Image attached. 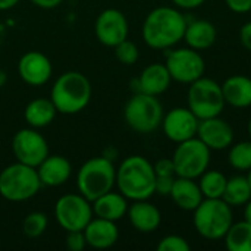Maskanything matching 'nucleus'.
<instances>
[{
  "mask_svg": "<svg viewBox=\"0 0 251 251\" xmlns=\"http://www.w3.org/2000/svg\"><path fill=\"white\" fill-rule=\"evenodd\" d=\"M200 119L188 107H174L163 115L162 129L172 143H182L197 135Z\"/></svg>",
  "mask_w": 251,
  "mask_h": 251,
  "instance_id": "obj_14",
  "label": "nucleus"
},
{
  "mask_svg": "<svg viewBox=\"0 0 251 251\" xmlns=\"http://www.w3.org/2000/svg\"><path fill=\"white\" fill-rule=\"evenodd\" d=\"M172 78L165 63H150L147 65L140 76L132 81V90L135 93H146L159 97L171 87Z\"/></svg>",
  "mask_w": 251,
  "mask_h": 251,
  "instance_id": "obj_17",
  "label": "nucleus"
},
{
  "mask_svg": "<svg viewBox=\"0 0 251 251\" xmlns=\"http://www.w3.org/2000/svg\"><path fill=\"white\" fill-rule=\"evenodd\" d=\"M246 176H247V181H249V184H250V188H251V169L247 172V175H246Z\"/></svg>",
  "mask_w": 251,
  "mask_h": 251,
  "instance_id": "obj_44",
  "label": "nucleus"
},
{
  "mask_svg": "<svg viewBox=\"0 0 251 251\" xmlns=\"http://www.w3.org/2000/svg\"><path fill=\"white\" fill-rule=\"evenodd\" d=\"M163 106L156 96L134 93L125 103L124 119L126 125L138 134H150L162 125Z\"/></svg>",
  "mask_w": 251,
  "mask_h": 251,
  "instance_id": "obj_7",
  "label": "nucleus"
},
{
  "mask_svg": "<svg viewBox=\"0 0 251 251\" xmlns=\"http://www.w3.org/2000/svg\"><path fill=\"white\" fill-rule=\"evenodd\" d=\"M206 0H172V3L175 4V7L178 9H185V10H191V9H197L200 7Z\"/></svg>",
  "mask_w": 251,
  "mask_h": 251,
  "instance_id": "obj_38",
  "label": "nucleus"
},
{
  "mask_svg": "<svg viewBox=\"0 0 251 251\" xmlns=\"http://www.w3.org/2000/svg\"><path fill=\"white\" fill-rule=\"evenodd\" d=\"M225 4L234 13H249L251 10V0H225Z\"/></svg>",
  "mask_w": 251,
  "mask_h": 251,
  "instance_id": "obj_36",
  "label": "nucleus"
},
{
  "mask_svg": "<svg viewBox=\"0 0 251 251\" xmlns=\"http://www.w3.org/2000/svg\"><path fill=\"white\" fill-rule=\"evenodd\" d=\"M115 49V56L116 59L122 63V65H126V66H131L134 65L138 57H140V50L137 47L135 43H132L131 40H124L122 43H119Z\"/></svg>",
  "mask_w": 251,
  "mask_h": 251,
  "instance_id": "obj_31",
  "label": "nucleus"
},
{
  "mask_svg": "<svg viewBox=\"0 0 251 251\" xmlns=\"http://www.w3.org/2000/svg\"><path fill=\"white\" fill-rule=\"evenodd\" d=\"M199 140H201L212 151H222L232 146L234 143V129L221 116L201 119L199 122L197 135Z\"/></svg>",
  "mask_w": 251,
  "mask_h": 251,
  "instance_id": "obj_16",
  "label": "nucleus"
},
{
  "mask_svg": "<svg viewBox=\"0 0 251 251\" xmlns=\"http://www.w3.org/2000/svg\"><path fill=\"white\" fill-rule=\"evenodd\" d=\"M93 88L90 79L78 71H68L54 81L50 99L62 115H76L82 112L91 100Z\"/></svg>",
  "mask_w": 251,
  "mask_h": 251,
  "instance_id": "obj_3",
  "label": "nucleus"
},
{
  "mask_svg": "<svg viewBox=\"0 0 251 251\" xmlns=\"http://www.w3.org/2000/svg\"><path fill=\"white\" fill-rule=\"evenodd\" d=\"M157 250L159 251H190L191 250V246L190 243L181 237V235H176V234H171V235H166L163 237L159 244H157Z\"/></svg>",
  "mask_w": 251,
  "mask_h": 251,
  "instance_id": "obj_32",
  "label": "nucleus"
},
{
  "mask_svg": "<svg viewBox=\"0 0 251 251\" xmlns=\"http://www.w3.org/2000/svg\"><path fill=\"white\" fill-rule=\"evenodd\" d=\"M82 232H84L87 246L96 250L110 249L119 240V229L116 226V222L101 219L97 216L88 222V225L84 228Z\"/></svg>",
  "mask_w": 251,
  "mask_h": 251,
  "instance_id": "obj_19",
  "label": "nucleus"
},
{
  "mask_svg": "<svg viewBox=\"0 0 251 251\" xmlns=\"http://www.w3.org/2000/svg\"><path fill=\"white\" fill-rule=\"evenodd\" d=\"M210 160L212 150L197 137L178 143L172 156L175 175L190 179H199L209 169Z\"/></svg>",
  "mask_w": 251,
  "mask_h": 251,
  "instance_id": "obj_9",
  "label": "nucleus"
},
{
  "mask_svg": "<svg viewBox=\"0 0 251 251\" xmlns=\"http://www.w3.org/2000/svg\"><path fill=\"white\" fill-rule=\"evenodd\" d=\"M75 182L78 193L87 200L94 201L116 185V168L113 160L104 156L88 159L78 169Z\"/></svg>",
  "mask_w": 251,
  "mask_h": 251,
  "instance_id": "obj_5",
  "label": "nucleus"
},
{
  "mask_svg": "<svg viewBox=\"0 0 251 251\" xmlns=\"http://www.w3.org/2000/svg\"><path fill=\"white\" fill-rule=\"evenodd\" d=\"M53 213L59 226L66 232L84 231L94 216L91 201L79 193H71L59 197Z\"/></svg>",
  "mask_w": 251,
  "mask_h": 251,
  "instance_id": "obj_10",
  "label": "nucleus"
},
{
  "mask_svg": "<svg viewBox=\"0 0 251 251\" xmlns=\"http://www.w3.org/2000/svg\"><path fill=\"white\" fill-rule=\"evenodd\" d=\"M193 213V224L197 234L209 241L224 240L234 224L232 207L222 199H203Z\"/></svg>",
  "mask_w": 251,
  "mask_h": 251,
  "instance_id": "obj_4",
  "label": "nucleus"
},
{
  "mask_svg": "<svg viewBox=\"0 0 251 251\" xmlns=\"http://www.w3.org/2000/svg\"><path fill=\"white\" fill-rule=\"evenodd\" d=\"M12 151L16 162L37 168L49 154L47 140L35 128H22L12 138Z\"/></svg>",
  "mask_w": 251,
  "mask_h": 251,
  "instance_id": "obj_12",
  "label": "nucleus"
},
{
  "mask_svg": "<svg viewBox=\"0 0 251 251\" xmlns=\"http://www.w3.org/2000/svg\"><path fill=\"white\" fill-rule=\"evenodd\" d=\"M169 197L174 200V203L179 209L185 212H193L204 199L200 190V185L199 182H196V179L181 178V176L175 178Z\"/></svg>",
  "mask_w": 251,
  "mask_h": 251,
  "instance_id": "obj_24",
  "label": "nucleus"
},
{
  "mask_svg": "<svg viewBox=\"0 0 251 251\" xmlns=\"http://www.w3.org/2000/svg\"><path fill=\"white\" fill-rule=\"evenodd\" d=\"M225 247L229 251H251V224L241 221L232 224L224 237Z\"/></svg>",
  "mask_w": 251,
  "mask_h": 251,
  "instance_id": "obj_27",
  "label": "nucleus"
},
{
  "mask_svg": "<svg viewBox=\"0 0 251 251\" xmlns=\"http://www.w3.org/2000/svg\"><path fill=\"white\" fill-rule=\"evenodd\" d=\"M128 199L121 194L119 191H107L103 196L97 197L94 201H91L93 204V213L97 218L101 219H107L112 222H118L121 221L124 216H126L128 213Z\"/></svg>",
  "mask_w": 251,
  "mask_h": 251,
  "instance_id": "obj_21",
  "label": "nucleus"
},
{
  "mask_svg": "<svg viewBox=\"0 0 251 251\" xmlns=\"http://www.w3.org/2000/svg\"><path fill=\"white\" fill-rule=\"evenodd\" d=\"M153 168H154L156 176H176L172 157L171 159H160V160H157L153 165Z\"/></svg>",
  "mask_w": 251,
  "mask_h": 251,
  "instance_id": "obj_35",
  "label": "nucleus"
},
{
  "mask_svg": "<svg viewBox=\"0 0 251 251\" xmlns=\"http://www.w3.org/2000/svg\"><path fill=\"white\" fill-rule=\"evenodd\" d=\"M240 40L241 44L244 46V49H247L249 51H251V21L246 22L241 29H240Z\"/></svg>",
  "mask_w": 251,
  "mask_h": 251,
  "instance_id": "obj_37",
  "label": "nucleus"
},
{
  "mask_svg": "<svg viewBox=\"0 0 251 251\" xmlns=\"http://www.w3.org/2000/svg\"><path fill=\"white\" fill-rule=\"evenodd\" d=\"M187 103H188L187 107L200 121L221 116V113L226 106L222 93V85L204 75L190 84Z\"/></svg>",
  "mask_w": 251,
  "mask_h": 251,
  "instance_id": "obj_8",
  "label": "nucleus"
},
{
  "mask_svg": "<svg viewBox=\"0 0 251 251\" xmlns=\"http://www.w3.org/2000/svg\"><path fill=\"white\" fill-rule=\"evenodd\" d=\"M94 34L106 47H116L128 38L129 24L126 16L115 7L104 9L99 13L94 22Z\"/></svg>",
  "mask_w": 251,
  "mask_h": 251,
  "instance_id": "obj_13",
  "label": "nucleus"
},
{
  "mask_svg": "<svg viewBox=\"0 0 251 251\" xmlns=\"http://www.w3.org/2000/svg\"><path fill=\"white\" fill-rule=\"evenodd\" d=\"M35 168L15 162L0 172V196L12 203L26 201L35 197L41 188Z\"/></svg>",
  "mask_w": 251,
  "mask_h": 251,
  "instance_id": "obj_6",
  "label": "nucleus"
},
{
  "mask_svg": "<svg viewBox=\"0 0 251 251\" xmlns=\"http://www.w3.org/2000/svg\"><path fill=\"white\" fill-rule=\"evenodd\" d=\"M32 4H35L37 7H40V9H54V7H57L63 0H29Z\"/></svg>",
  "mask_w": 251,
  "mask_h": 251,
  "instance_id": "obj_39",
  "label": "nucleus"
},
{
  "mask_svg": "<svg viewBox=\"0 0 251 251\" xmlns=\"http://www.w3.org/2000/svg\"><path fill=\"white\" fill-rule=\"evenodd\" d=\"M247 132H249V137H250L251 140V118L250 121H249V125H247Z\"/></svg>",
  "mask_w": 251,
  "mask_h": 251,
  "instance_id": "obj_43",
  "label": "nucleus"
},
{
  "mask_svg": "<svg viewBox=\"0 0 251 251\" xmlns=\"http://www.w3.org/2000/svg\"><path fill=\"white\" fill-rule=\"evenodd\" d=\"M57 115V109L53 104L51 99L46 97H38L31 100L25 110H24V118L28 124V126L40 129L49 126Z\"/></svg>",
  "mask_w": 251,
  "mask_h": 251,
  "instance_id": "obj_25",
  "label": "nucleus"
},
{
  "mask_svg": "<svg viewBox=\"0 0 251 251\" xmlns=\"http://www.w3.org/2000/svg\"><path fill=\"white\" fill-rule=\"evenodd\" d=\"M176 176H156V185H154V194H159L162 197L171 196L174 182Z\"/></svg>",
  "mask_w": 251,
  "mask_h": 251,
  "instance_id": "obj_34",
  "label": "nucleus"
},
{
  "mask_svg": "<svg viewBox=\"0 0 251 251\" xmlns=\"http://www.w3.org/2000/svg\"><path fill=\"white\" fill-rule=\"evenodd\" d=\"M18 75L29 87H41L47 84L53 75L50 59L41 51H26L18 60Z\"/></svg>",
  "mask_w": 251,
  "mask_h": 251,
  "instance_id": "obj_15",
  "label": "nucleus"
},
{
  "mask_svg": "<svg viewBox=\"0 0 251 251\" xmlns=\"http://www.w3.org/2000/svg\"><path fill=\"white\" fill-rule=\"evenodd\" d=\"M126 216L132 228L143 234L154 232L160 226V222H162L160 210L149 200L132 201V204L128 207Z\"/></svg>",
  "mask_w": 251,
  "mask_h": 251,
  "instance_id": "obj_20",
  "label": "nucleus"
},
{
  "mask_svg": "<svg viewBox=\"0 0 251 251\" xmlns=\"http://www.w3.org/2000/svg\"><path fill=\"white\" fill-rule=\"evenodd\" d=\"M49 226V218L43 212H31L22 221V232L28 238L41 237Z\"/></svg>",
  "mask_w": 251,
  "mask_h": 251,
  "instance_id": "obj_30",
  "label": "nucleus"
},
{
  "mask_svg": "<svg viewBox=\"0 0 251 251\" xmlns=\"http://www.w3.org/2000/svg\"><path fill=\"white\" fill-rule=\"evenodd\" d=\"M37 174L43 187H60L66 184L72 175V165L65 156L49 154L37 168Z\"/></svg>",
  "mask_w": 251,
  "mask_h": 251,
  "instance_id": "obj_18",
  "label": "nucleus"
},
{
  "mask_svg": "<svg viewBox=\"0 0 251 251\" xmlns=\"http://www.w3.org/2000/svg\"><path fill=\"white\" fill-rule=\"evenodd\" d=\"M6 81H7V75L3 69H0V87H3L6 84Z\"/></svg>",
  "mask_w": 251,
  "mask_h": 251,
  "instance_id": "obj_42",
  "label": "nucleus"
},
{
  "mask_svg": "<svg viewBox=\"0 0 251 251\" xmlns=\"http://www.w3.org/2000/svg\"><path fill=\"white\" fill-rule=\"evenodd\" d=\"M154 185V168L143 156H129L124 159L116 169L118 191L131 201L149 200L150 197H153Z\"/></svg>",
  "mask_w": 251,
  "mask_h": 251,
  "instance_id": "obj_2",
  "label": "nucleus"
},
{
  "mask_svg": "<svg viewBox=\"0 0 251 251\" xmlns=\"http://www.w3.org/2000/svg\"><path fill=\"white\" fill-rule=\"evenodd\" d=\"M228 162L237 172H249L251 169V140L235 144L232 143L229 147Z\"/></svg>",
  "mask_w": 251,
  "mask_h": 251,
  "instance_id": "obj_29",
  "label": "nucleus"
},
{
  "mask_svg": "<svg viewBox=\"0 0 251 251\" xmlns=\"http://www.w3.org/2000/svg\"><path fill=\"white\" fill-rule=\"evenodd\" d=\"M218 38V29L216 26L206 19H187V28L184 34V40L188 47L194 50H207L210 49Z\"/></svg>",
  "mask_w": 251,
  "mask_h": 251,
  "instance_id": "obj_22",
  "label": "nucleus"
},
{
  "mask_svg": "<svg viewBox=\"0 0 251 251\" xmlns=\"http://www.w3.org/2000/svg\"><path fill=\"white\" fill-rule=\"evenodd\" d=\"M251 199V188L246 175H235L228 178L222 200L231 207H241Z\"/></svg>",
  "mask_w": 251,
  "mask_h": 251,
  "instance_id": "obj_26",
  "label": "nucleus"
},
{
  "mask_svg": "<svg viewBox=\"0 0 251 251\" xmlns=\"http://www.w3.org/2000/svg\"><path fill=\"white\" fill-rule=\"evenodd\" d=\"M199 185L204 199H222L228 178L219 171H206L199 178Z\"/></svg>",
  "mask_w": 251,
  "mask_h": 251,
  "instance_id": "obj_28",
  "label": "nucleus"
},
{
  "mask_svg": "<svg viewBox=\"0 0 251 251\" xmlns=\"http://www.w3.org/2000/svg\"><path fill=\"white\" fill-rule=\"evenodd\" d=\"M222 93L225 103L235 109L251 106V78L246 75H231L224 81Z\"/></svg>",
  "mask_w": 251,
  "mask_h": 251,
  "instance_id": "obj_23",
  "label": "nucleus"
},
{
  "mask_svg": "<svg viewBox=\"0 0 251 251\" xmlns=\"http://www.w3.org/2000/svg\"><path fill=\"white\" fill-rule=\"evenodd\" d=\"M187 16L178 7L159 6L149 12L143 22L144 43L154 50H168L184 40Z\"/></svg>",
  "mask_w": 251,
  "mask_h": 251,
  "instance_id": "obj_1",
  "label": "nucleus"
},
{
  "mask_svg": "<svg viewBox=\"0 0 251 251\" xmlns=\"http://www.w3.org/2000/svg\"><path fill=\"white\" fill-rule=\"evenodd\" d=\"M165 65L171 74L172 81L181 84H191L201 78L206 72V62L199 50L191 47L168 49Z\"/></svg>",
  "mask_w": 251,
  "mask_h": 251,
  "instance_id": "obj_11",
  "label": "nucleus"
},
{
  "mask_svg": "<svg viewBox=\"0 0 251 251\" xmlns=\"http://www.w3.org/2000/svg\"><path fill=\"white\" fill-rule=\"evenodd\" d=\"M19 1H21V0H0V12L13 9Z\"/></svg>",
  "mask_w": 251,
  "mask_h": 251,
  "instance_id": "obj_40",
  "label": "nucleus"
},
{
  "mask_svg": "<svg viewBox=\"0 0 251 251\" xmlns=\"http://www.w3.org/2000/svg\"><path fill=\"white\" fill-rule=\"evenodd\" d=\"M66 249L71 251H82L87 247V241L84 237L82 231H71L66 232V240H65Z\"/></svg>",
  "mask_w": 251,
  "mask_h": 251,
  "instance_id": "obj_33",
  "label": "nucleus"
},
{
  "mask_svg": "<svg viewBox=\"0 0 251 251\" xmlns=\"http://www.w3.org/2000/svg\"><path fill=\"white\" fill-rule=\"evenodd\" d=\"M244 221L251 224V199L244 204Z\"/></svg>",
  "mask_w": 251,
  "mask_h": 251,
  "instance_id": "obj_41",
  "label": "nucleus"
}]
</instances>
